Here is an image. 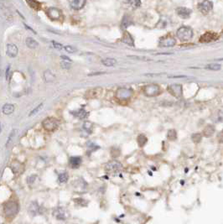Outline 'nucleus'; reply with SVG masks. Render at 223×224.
Wrapping results in <instances>:
<instances>
[{"instance_id": "nucleus-1", "label": "nucleus", "mask_w": 223, "mask_h": 224, "mask_svg": "<svg viewBox=\"0 0 223 224\" xmlns=\"http://www.w3.org/2000/svg\"><path fill=\"white\" fill-rule=\"evenodd\" d=\"M176 36L182 42L190 41L193 37L192 29L187 27V26H182V27L179 28L176 32Z\"/></svg>"}, {"instance_id": "nucleus-2", "label": "nucleus", "mask_w": 223, "mask_h": 224, "mask_svg": "<svg viewBox=\"0 0 223 224\" xmlns=\"http://www.w3.org/2000/svg\"><path fill=\"white\" fill-rule=\"evenodd\" d=\"M19 209V204L17 201H9L4 205V214L9 217H14L18 213Z\"/></svg>"}, {"instance_id": "nucleus-3", "label": "nucleus", "mask_w": 223, "mask_h": 224, "mask_svg": "<svg viewBox=\"0 0 223 224\" xmlns=\"http://www.w3.org/2000/svg\"><path fill=\"white\" fill-rule=\"evenodd\" d=\"M143 92L147 97H154L159 94L160 87L156 84H149L143 87Z\"/></svg>"}, {"instance_id": "nucleus-4", "label": "nucleus", "mask_w": 223, "mask_h": 224, "mask_svg": "<svg viewBox=\"0 0 223 224\" xmlns=\"http://www.w3.org/2000/svg\"><path fill=\"white\" fill-rule=\"evenodd\" d=\"M105 169H106V171L108 173L110 174H116L119 173L120 170L122 169V164L119 162V161H116V160H112V161H110L108 162L106 166H105Z\"/></svg>"}, {"instance_id": "nucleus-5", "label": "nucleus", "mask_w": 223, "mask_h": 224, "mask_svg": "<svg viewBox=\"0 0 223 224\" xmlns=\"http://www.w3.org/2000/svg\"><path fill=\"white\" fill-rule=\"evenodd\" d=\"M42 125L44 127V129H46L47 131H54L58 128L59 122L57 119L55 118H47L43 121Z\"/></svg>"}, {"instance_id": "nucleus-6", "label": "nucleus", "mask_w": 223, "mask_h": 224, "mask_svg": "<svg viewBox=\"0 0 223 224\" xmlns=\"http://www.w3.org/2000/svg\"><path fill=\"white\" fill-rule=\"evenodd\" d=\"M175 44L176 40L170 34H167L165 36H164L159 41V46L160 47H172L174 45H175Z\"/></svg>"}, {"instance_id": "nucleus-7", "label": "nucleus", "mask_w": 223, "mask_h": 224, "mask_svg": "<svg viewBox=\"0 0 223 224\" xmlns=\"http://www.w3.org/2000/svg\"><path fill=\"white\" fill-rule=\"evenodd\" d=\"M167 90L171 95L174 96L176 98H179L183 95L182 86L179 84H172V85L169 86Z\"/></svg>"}, {"instance_id": "nucleus-8", "label": "nucleus", "mask_w": 223, "mask_h": 224, "mask_svg": "<svg viewBox=\"0 0 223 224\" xmlns=\"http://www.w3.org/2000/svg\"><path fill=\"white\" fill-rule=\"evenodd\" d=\"M48 17L52 20H61L63 18V14L61 10H60L57 8H50L47 10Z\"/></svg>"}, {"instance_id": "nucleus-9", "label": "nucleus", "mask_w": 223, "mask_h": 224, "mask_svg": "<svg viewBox=\"0 0 223 224\" xmlns=\"http://www.w3.org/2000/svg\"><path fill=\"white\" fill-rule=\"evenodd\" d=\"M133 94V91L129 88H119L117 92H116V97L121 100V101H125L131 98Z\"/></svg>"}, {"instance_id": "nucleus-10", "label": "nucleus", "mask_w": 223, "mask_h": 224, "mask_svg": "<svg viewBox=\"0 0 223 224\" xmlns=\"http://www.w3.org/2000/svg\"><path fill=\"white\" fill-rule=\"evenodd\" d=\"M219 35L217 33L215 32H206L205 34H203L200 38V41L202 43H209V42H212V41H216L218 40Z\"/></svg>"}, {"instance_id": "nucleus-11", "label": "nucleus", "mask_w": 223, "mask_h": 224, "mask_svg": "<svg viewBox=\"0 0 223 224\" xmlns=\"http://www.w3.org/2000/svg\"><path fill=\"white\" fill-rule=\"evenodd\" d=\"M213 3L211 1H203L198 4V9L202 14H207L210 11L212 10Z\"/></svg>"}, {"instance_id": "nucleus-12", "label": "nucleus", "mask_w": 223, "mask_h": 224, "mask_svg": "<svg viewBox=\"0 0 223 224\" xmlns=\"http://www.w3.org/2000/svg\"><path fill=\"white\" fill-rule=\"evenodd\" d=\"M53 216L58 220H65V218H67L68 212L64 208L58 207L53 211Z\"/></svg>"}, {"instance_id": "nucleus-13", "label": "nucleus", "mask_w": 223, "mask_h": 224, "mask_svg": "<svg viewBox=\"0 0 223 224\" xmlns=\"http://www.w3.org/2000/svg\"><path fill=\"white\" fill-rule=\"evenodd\" d=\"M175 12L181 19H189L192 14V10L186 7H178Z\"/></svg>"}, {"instance_id": "nucleus-14", "label": "nucleus", "mask_w": 223, "mask_h": 224, "mask_svg": "<svg viewBox=\"0 0 223 224\" xmlns=\"http://www.w3.org/2000/svg\"><path fill=\"white\" fill-rule=\"evenodd\" d=\"M6 53L9 57H15L19 53L18 47L14 44H8L6 46Z\"/></svg>"}, {"instance_id": "nucleus-15", "label": "nucleus", "mask_w": 223, "mask_h": 224, "mask_svg": "<svg viewBox=\"0 0 223 224\" xmlns=\"http://www.w3.org/2000/svg\"><path fill=\"white\" fill-rule=\"evenodd\" d=\"M215 127L212 124H207V125L204 128L202 131V136L204 137H206V138H209V137H211V136L215 133Z\"/></svg>"}, {"instance_id": "nucleus-16", "label": "nucleus", "mask_w": 223, "mask_h": 224, "mask_svg": "<svg viewBox=\"0 0 223 224\" xmlns=\"http://www.w3.org/2000/svg\"><path fill=\"white\" fill-rule=\"evenodd\" d=\"M122 41L123 43H125L126 44H128L129 46H134V41H133V38L132 37V35L129 34V32H124V34L122 37Z\"/></svg>"}, {"instance_id": "nucleus-17", "label": "nucleus", "mask_w": 223, "mask_h": 224, "mask_svg": "<svg viewBox=\"0 0 223 224\" xmlns=\"http://www.w3.org/2000/svg\"><path fill=\"white\" fill-rule=\"evenodd\" d=\"M29 212L32 217H34V216L41 213V207L36 202H32L29 207Z\"/></svg>"}, {"instance_id": "nucleus-18", "label": "nucleus", "mask_w": 223, "mask_h": 224, "mask_svg": "<svg viewBox=\"0 0 223 224\" xmlns=\"http://www.w3.org/2000/svg\"><path fill=\"white\" fill-rule=\"evenodd\" d=\"M86 4V1L84 0H73V1H70V5L72 9H81L84 7Z\"/></svg>"}, {"instance_id": "nucleus-19", "label": "nucleus", "mask_w": 223, "mask_h": 224, "mask_svg": "<svg viewBox=\"0 0 223 224\" xmlns=\"http://www.w3.org/2000/svg\"><path fill=\"white\" fill-rule=\"evenodd\" d=\"M70 166L73 169H76L81 165V157H71L69 161Z\"/></svg>"}, {"instance_id": "nucleus-20", "label": "nucleus", "mask_w": 223, "mask_h": 224, "mask_svg": "<svg viewBox=\"0 0 223 224\" xmlns=\"http://www.w3.org/2000/svg\"><path fill=\"white\" fill-rule=\"evenodd\" d=\"M211 120L215 123H221L223 121V112L217 110L211 116Z\"/></svg>"}, {"instance_id": "nucleus-21", "label": "nucleus", "mask_w": 223, "mask_h": 224, "mask_svg": "<svg viewBox=\"0 0 223 224\" xmlns=\"http://www.w3.org/2000/svg\"><path fill=\"white\" fill-rule=\"evenodd\" d=\"M72 114L80 119H84L88 117V112H87V111L83 108L79 109V110H77V111H74V112H72Z\"/></svg>"}, {"instance_id": "nucleus-22", "label": "nucleus", "mask_w": 223, "mask_h": 224, "mask_svg": "<svg viewBox=\"0 0 223 224\" xmlns=\"http://www.w3.org/2000/svg\"><path fill=\"white\" fill-rule=\"evenodd\" d=\"M101 88L97 87V88H94L92 90H90L89 92L87 93V97L88 98H97L98 96L101 94Z\"/></svg>"}, {"instance_id": "nucleus-23", "label": "nucleus", "mask_w": 223, "mask_h": 224, "mask_svg": "<svg viewBox=\"0 0 223 224\" xmlns=\"http://www.w3.org/2000/svg\"><path fill=\"white\" fill-rule=\"evenodd\" d=\"M131 24H133V20L131 18L128 16V15H125L124 17L122 18V24H121V28L122 30H126L127 28L129 27Z\"/></svg>"}, {"instance_id": "nucleus-24", "label": "nucleus", "mask_w": 223, "mask_h": 224, "mask_svg": "<svg viewBox=\"0 0 223 224\" xmlns=\"http://www.w3.org/2000/svg\"><path fill=\"white\" fill-rule=\"evenodd\" d=\"M25 43L27 44L28 47L30 48V49H35V48H37L39 46V43L35 40H34L33 38H27L26 41H25Z\"/></svg>"}, {"instance_id": "nucleus-25", "label": "nucleus", "mask_w": 223, "mask_h": 224, "mask_svg": "<svg viewBox=\"0 0 223 224\" xmlns=\"http://www.w3.org/2000/svg\"><path fill=\"white\" fill-rule=\"evenodd\" d=\"M2 111H3V112H4V114H6V115L11 114V113L14 111V106L13 105V104L7 103V104L4 105L3 108H2Z\"/></svg>"}, {"instance_id": "nucleus-26", "label": "nucleus", "mask_w": 223, "mask_h": 224, "mask_svg": "<svg viewBox=\"0 0 223 224\" xmlns=\"http://www.w3.org/2000/svg\"><path fill=\"white\" fill-rule=\"evenodd\" d=\"M101 63L106 66H113L117 63V61L113 58H107V59H103L101 61Z\"/></svg>"}, {"instance_id": "nucleus-27", "label": "nucleus", "mask_w": 223, "mask_h": 224, "mask_svg": "<svg viewBox=\"0 0 223 224\" xmlns=\"http://www.w3.org/2000/svg\"><path fill=\"white\" fill-rule=\"evenodd\" d=\"M137 141H138V144H139V147H143L146 144L148 139L144 134H139L137 138Z\"/></svg>"}, {"instance_id": "nucleus-28", "label": "nucleus", "mask_w": 223, "mask_h": 224, "mask_svg": "<svg viewBox=\"0 0 223 224\" xmlns=\"http://www.w3.org/2000/svg\"><path fill=\"white\" fill-rule=\"evenodd\" d=\"M167 138L170 141H175L177 139V133L175 129H170L167 133Z\"/></svg>"}, {"instance_id": "nucleus-29", "label": "nucleus", "mask_w": 223, "mask_h": 224, "mask_svg": "<svg viewBox=\"0 0 223 224\" xmlns=\"http://www.w3.org/2000/svg\"><path fill=\"white\" fill-rule=\"evenodd\" d=\"M44 80H45V82H53L55 80V76L51 72V71H44Z\"/></svg>"}, {"instance_id": "nucleus-30", "label": "nucleus", "mask_w": 223, "mask_h": 224, "mask_svg": "<svg viewBox=\"0 0 223 224\" xmlns=\"http://www.w3.org/2000/svg\"><path fill=\"white\" fill-rule=\"evenodd\" d=\"M205 68L207 70H211V71H219L221 68V66L220 64H216V63H212V64L206 65Z\"/></svg>"}, {"instance_id": "nucleus-31", "label": "nucleus", "mask_w": 223, "mask_h": 224, "mask_svg": "<svg viewBox=\"0 0 223 224\" xmlns=\"http://www.w3.org/2000/svg\"><path fill=\"white\" fill-rule=\"evenodd\" d=\"M202 134H200L199 133H193L192 136H191V140L193 142L196 143V144H198L201 141L202 139Z\"/></svg>"}, {"instance_id": "nucleus-32", "label": "nucleus", "mask_w": 223, "mask_h": 224, "mask_svg": "<svg viewBox=\"0 0 223 224\" xmlns=\"http://www.w3.org/2000/svg\"><path fill=\"white\" fill-rule=\"evenodd\" d=\"M68 179H69V176H68L67 173H61L59 175L58 181L60 183H65L68 180Z\"/></svg>"}, {"instance_id": "nucleus-33", "label": "nucleus", "mask_w": 223, "mask_h": 224, "mask_svg": "<svg viewBox=\"0 0 223 224\" xmlns=\"http://www.w3.org/2000/svg\"><path fill=\"white\" fill-rule=\"evenodd\" d=\"M27 4L30 6L32 9L39 10L41 9V4L37 1H27Z\"/></svg>"}, {"instance_id": "nucleus-34", "label": "nucleus", "mask_w": 223, "mask_h": 224, "mask_svg": "<svg viewBox=\"0 0 223 224\" xmlns=\"http://www.w3.org/2000/svg\"><path fill=\"white\" fill-rule=\"evenodd\" d=\"M17 132V130L16 129H14L12 132L10 133V134L9 136V139L7 140V143H6V147H9V144H10V143L13 141V139H14V137L15 136V133Z\"/></svg>"}, {"instance_id": "nucleus-35", "label": "nucleus", "mask_w": 223, "mask_h": 224, "mask_svg": "<svg viewBox=\"0 0 223 224\" xmlns=\"http://www.w3.org/2000/svg\"><path fill=\"white\" fill-rule=\"evenodd\" d=\"M128 4H129L131 7L133 8V9H137V8L140 7L141 2L139 1V0H137V1H129Z\"/></svg>"}, {"instance_id": "nucleus-36", "label": "nucleus", "mask_w": 223, "mask_h": 224, "mask_svg": "<svg viewBox=\"0 0 223 224\" xmlns=\"http://www.w3.org/2000/svg\"><path fill=\"white\" fill-rule=\"evenodd\" d=\"M64 50L69 52V53H75V52L77 51L76 48L74 47V46H71V45H65V46H64Z\"/></svg>"}, {"instance_id": "nucleus-37", "label": "nucleus", "mask_w": 223, "mask_h": 224, "mask_svg": "<svg viewBox=\"0 0 223 224\" xmlns=\"http://www.w3.org/2000/svg\"><path fill=\"white\" fill-rule=\"evenodd\" d=\"M43 105H44L43 103H41L40 105H38L37 107L34 109V110H32V111H31L30 113V116L35 115V114H36L39 111H41V109H42V108H43Z\"/></svg>"}, {"instance_id": "nucleus-38", "label": "nucleus", "mask_w": 223, "mask_h": 224, "mask_svg": "<svg viewBox=\"0 0 223 224\" xmlns=\"http://www.w3.org/2000/svg\"><path fill=\"white\" fill-rule=\"evenodd\" d=\"M83 128L85 130H87L89 133L91 132V129H92V124L90 122H85L83 124Z\"/></svg>"}, {"instance_id": "nucleus-39", "label": "nucleus", "mask_w": 223, "mask_h": 224, "mask_svg": "<svg viewBox=\"0 0 223 224\" xmlns=\"http://www.w3.org/2000/svg\"><path fill=\"white\" fill-rule=\"evenodd\" d=\"M51 44H53V47L55 48V49H57V50H63L64 49V46L62 45L60 43H58V42H55V41H51Z\"/></svg>"}, {"instance_id": "nucleus-40", "label": "nucleus", "mask_w": 223, "mask_h": 224, "mask_svg": "<svg viewBox=\"0 0 223 224\" xmlns=\"http://www.w3.org/2000/svg\"><path fill=\"white\" fill-rule=\"evenodd\" d=\"M61 66L64 68V69H70L71 68V63H66V62L62 61L61 62Z\"/></svg>"}, {"instance_id": "nucleus-41", "label": "nucleus", "mask_w": 223, "mask_h": 224, "mask_svg": "<svg viewBox=\"0 0 223 224\" xmlns=\"http://www.w3.org/2000/svg\"><path fill=\"white\" fill-rule=\"evenodd\" d=\"M61 59L63 60L64 62H66V63H71V60L68 56H65V55H62L61 56Z\"/></svg>"}, {"instance_id": "nucleus-42", "label": "nucleus", "mask_w": 223, "mask_h": 224, "mask_svg": "<svg viewBox=\"0 0 223 224\" xmlns=\"http://www.w3.org/2000/svg\"><path fill=\"white\" fill-rule=\"evenodd\" d=\"M6 79L8 81H9L10 79V66H8L7 71H6Z\"/></svg>"}, {"instance_id": "nucleus-43", "label": "nucleus", "mask_w": 223, "mask_h": 224, "mask_svg": "<svg viewBox=\"0 0 223 224\" xmlns=\"http://www.w3.org/2000/svg\"><path fill=\"white\" fill-rule=\"evenodd\" d=\"M217 139H218V141H219V143L222 144L223 143V132L222 131H221V133H220L219 134L217 135Z\"/></svg>"}, {"instance_id": "nucleus-44", "label": "nucleus", "mask_w": 223, "mask_h": 224, "mask_svg": "<svg viewBox=\"0 0 223 224\" xmlns=\"http://www.w3.org/2000/svg\"><path fill=\"white\" fill-rule=\"evenodd\" d=\"M36 178V176H31L29 179H28V181H29V183H32V182H34V179Z\"/></svg>"}, {"instance_id": "nucleus-45", "label": "nucleus", "mask_w": 223, "mask_h": 224, "mask_svg": "<svg viewBox=\"0 0 223 224\" xmlns=\"http://www.w3.org/2000/svg\"><path fill=\"white\" fill-rule=\"evenodd\" d=\"M183 78V77H186V76H169V78Z\"/></svg>"}, {"instance_id": "nucleus-46", "label": "nucleus", "mask_w": 223, "mask_h": 224, "mask_svg": "<svg viewBox=\"0 0 223 224\" xmlns=\"http://www.w3.org/2000/svg\"><path fill=\"white\" fill-rule=\"evenodd\" d=\"M24 25H25V27L27 28V29H29V30H31V31H32V32H34V34H36V32H35V31H34V30H33V29H31V28L30 27V26H28V25H26V24H24Z\"/></svg>"}, {"instance_id": "nucleus-47", "label": "nucleus", "mask_w": 223, "mask_h": 224, "mask_svg": "<svg viewBox=\"0 0 223 224\" xmlns=\"http://www.w3.org/2000/svg\"><path fill=\"white\" fill-rule=\"evenodd\" d=\"M0 133H1V124H0Z\"/></svg>"}, {"instance_id": "nucleus-48", "label": "nucleus", "mask_w": 223, "mask_h": 224, "mask_svg": "<svg viewBox=\"0 0 223 224\" xmlns=\"http://www.w3.org/2000/svg\"><path fill=\"white\" fill-rule=\"evenodd\" d=\"M222 132H223V130H222Z\"/></svg>"}]
</instances>
